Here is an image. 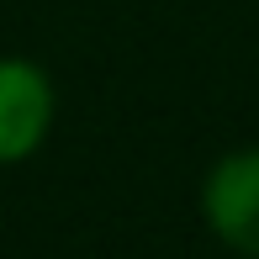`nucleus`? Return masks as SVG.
Instances as JSON below:
<instances>
[{"label":"nucleus","instance_id":"nucleus-1","mask_svg":"<svg viewBox=\"0 0 259 259\" xmlns=\"http://www.w3.org/2000/svg\"><path fill=\"white\" fill-rule=\"evenodd\" d=\"M201 217L233 254L259 259V148L222 154L201 180Z\"/></svg>","mask_w":259,"mask_h":259},{"label":"nucleus","instance_id":"nucleus-2","mask_svg":"<svg viewBox=\"0 0 259 259\" xmlns=\"http://www.w3.org/2000/svg\"><path fill=\"white\" fill-rule=\"evenodd\" d=\"M53 127V79L32 58H0V164L37 154Z\"/></svg>","mask_w":259,"mask_h":259}]
</instances>
